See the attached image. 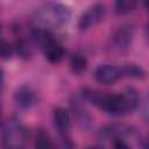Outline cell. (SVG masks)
<instances>
[{"instance_id": "1", "label": "cell", "mask_w": 149, "mask_h": 149, "mask_svg": "<svg viewBox=\"0 0 149 149\" xmlns=\"http://www.w3.org/2000/svg\"><path fill=\"white\" fill-rule=\"evenodd\" d=\"M139 93L134 88H127L122 93H104V97L98 107L109 115L122 116L135 111L139 106Z\"/></svg>"}, {"instance_id": "2", "label": "cell", "mask_w": 149, "mask_h": 149, "mask_svg": "<svg viewBox=\"0 0 149 149\" xmlns=\"http://www.w3.org/2000/svg\"><path fill=\"white\" fill-rule=\"evenodd\" d=\"M70 8L59 2H45L35 12V22L43 29L63 26L70 21Z\"/></svg>"}, {"instance_id": "3", "label": "cell", "mask_w": 149, "mask_h": 149, "mask_svg": "<svg viewBox=\"0 0 149 149\" xmlns=\"http://www.w3.org/2000/svg\"><path fill=\"white\" fill-rule=\"evenodd\" d=\"M28 130L19 119H10L2 128V143L6 149H26Z\"/></svg>"}, {"instance_id": "4", "label": "cell", "mask_w": 149, "mask_h": 149, "mask_svg": "<svg viewBox=\"0 0 149 149\" xmlns=\"http://www.w3.org/2000/svg\"><path fill=\"white\" fill-rule=\"evenodd\" d=\"M133 37H134V28L132 26L120 27L112 35V38H111L112 51H114L116 54L126 52L132 44Z\"/></svg>"}, {"instance_id": "5", "label": "cell", "mask_w": 149, "mask_h": 149, "mask_svg": "<svg viewBox=\"0 0 149 149\" xmlns=\"http://www.w3.org/2000/svg\"><path fill=\"white\" fill-rule=\"evenodd\" d=\"M105 16V6L102 3H94L88 7L78 20L79 30H87L98 24Z\"/></svg>"}, {"instance_id": "6", "label": "cell", "mask_w": 149, "mask_h": 149, "mask_svg": "<svg viewBox=\"0 0 149 149\" xmlns=\"http://www.w3.org/2000/svg\"><path fill=\"white\" fill-rule=\"evenodd\" d=\"M122 77L121 69L113 64H101L94 71V78L99 84L112 85Z\"/></svg>"}, {"instance_id": "7", "label": "cell", "mask_w": 149, "mask_h": 149, "mask_svg": "<svg viewBox=\"0 0 149 149\" xmlns=\"http://www.w3.org/2000/svg\"><path fill=\"white\" fill-rule=\"evenodd\" d=\"M36 101V95L33 88L28 85L17 87L14 92V102L21 109H29Z\"/></svg>"}, {"instance_id": "8", "label": "cell", "mask_w": 149, "mask_h": 149, "mask_svg": "<svg viewBox=\"0 0 149 149\" xmlns=\"http://www.w3.org/2000/svg\"><path fill=\"white\" fill-rule=\"evenodd\" d=\"M54 125L57 130L62 134H66L71 126V116L66 108L64 107H56L52 113Z\"/></svg>"}, {"instance_id": "9", "label": "cell", "mask_w": 149, "mask_h": 149, "mask_svg": "<svg viewBox=\"0 0 149 149\" xmlns=\"http://www.w3.org/2000/svg\"><path fill=\"white\" fill-rule=\"evenodd\" d=\"M42 49H43L45 58L52 64L59 63L64 57V49L55 38L51 40L48 44H45Z\"/></svg>"}, {"instance_id": "10", "label": "cell", "mask_w": 149, "mask_h": 149, "mask_svg": "<svg viewBox=\"0 0 149 149\" xmlns=\"http://www.w3.org/2000/svg\"><path fill=\"white\" fill-rule=\"evenodd\" d=\"M101 136L104 137H112L114 139H123V136L132 134V127L127 125H120V123H114V125H108L104 129H101Z\"/></svg>"}, {"instance_id": "11", "label": "cell", "mask_w": 149, "mask_h": 149, "mask_svg": "<svg viewBox=\"0 0 149 149\" xmlns=\"http://www.w3.org/2000/svg\"><path fill=\"white\" fill-rule=\"evenodd\" d=\"M120 69H121L122 76H126V77L132 78V79H143L146 77L144 69L137 64H134V63L123 64Z\"/></svg>"}, {"instance_id": "12", "label": "cell", "mask_w": 149, "mask_h": 149, "mask_svg": "<svg viewBox=\"0 0 149 149\" xmlns=\"http://www.w3.org/2000/svg\"><path fill=\"white\" fill-rule=\"evenodd\" d=\"M69 64H70L72 72L76 74H80L85 72L87 69V59L83 55H79V54H73L70 57Z\"/></svg>"}, {"instance_id": "13", "label": "cell", "mask_w": 149, "mask_h": 149, "mask_svg": "<svg viewBox=\"0 0 149 149\" xmlns=\"http://www.w3.org/2000/svg\"><path fill=\"white\" fill-rule=\"evenodd\" d=\"M34 149H54V143L49 134L44 130H40L36 134Z\"/></svg>"}, {"instance_id": "14", "label": "cell", "mask_w": 149, "mask_h": 149, "mask_svg": "<svg viewBox=\"0 0 149 149\" xmlns=\"http://www.w3.org/2000/svg\"><path fill=\"white\" fill-rule=\"evenodd\" d=\"M136 1L134 0H119L115 2L114 10L119 15H126L132 13L136 8Z\"/></svg>"}, {"instance_id": "15", "label": "cell", "mask_w": 149, "mask_h": 149, "mask_svg": "<svg viewBox=\"0 0 149 149\" xmlns=\"http://www.w3.org/2000/svg\"><path fill=\"white\" fill-rule=\"evenodd\" d=\"M71 105H72V108H73V114L79 119L80 122H85V123H90L91 122V118L87 113V111L83 107V105L80 104V101L74 98L72 101H71Z\"/></svg>"}, {"instance_id": "16", "label": "cell", "mask_w": 149, "mask_h": 149, "mask_svg": "<svg viewBox=\"0 0 149 149\" xmlns=\"http://www.w3.org/2000/svg\"><path fill=\"white\" fill-rule=\"evenodd\" d=\"M14 48H15L16 52H17L21 57H23V58H28V57L31 56L30 47L28 45V43H27L24 40H19V41H16Z\"/></svg>"}, {"instance_id": "17", "label": "cell", "mask_w": 149, "mask_h": 149, "mask_svg": "<svg viewBox=\"0 0 149 149\" xmlns=\"http://www.w3.org/2000/svg\"><path fill=\"white\" fill-rule=\"evenodd\" d=\"M13 54V47L3 41V40H0V58H9Z\"/></svg>"}, {"instance_id": "18", "label": "cell", "mask_w": 149, "mask_h": 149, "mask_svg": "<svg viewBox=\"0 0 149 149\" xmlns=\"http://www.w3.org/2000/svg\"><path fill=\"white\" fill-rule=\"evenodd\" d=\"M113 149H130V146L123 139H114Z\"/></svg>"}, {"instance_id": "19", "label": "cell", "mask_w": 149, "mask_h": 149, "mask_svg": "<svg viewBox=\"0 0 149 149\" xmlns=\"http://www.w3.org/2000/svg\"><path fill=\"white\" fill-rule=\"evenodd\" d=\"M3 79H5V76H3V71L0 69V88L2 87L3 85Z\"/></svg>"}, {"instance_id": "20", "label": "cell", "mask_w": 149, "mask_h": 149, "mask_svg": "<svg viewBox=\"0 0 149 149\" xmlns=\"http://www.w3.org/2000/svg\"><path fill=\"white\" fill-rule=\"evenodd\" d=\"M85 149H104V148L100 147V146H91V147H87Z\"/></svg>"}, {"instance_id": "21", "label": "cell", "mask_w": 149, "mask_h": 149, "mask_svg": "<svg viewBox=\"0 0 149 149\" xmlns=\"http://www.w3.org/2000/svg\"><path fill=\"white\" fill-rule=\"evenodd\" d=\"M0 111H1V109H0Z\"/></svg>"}]
</instances>
